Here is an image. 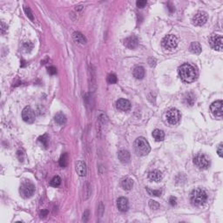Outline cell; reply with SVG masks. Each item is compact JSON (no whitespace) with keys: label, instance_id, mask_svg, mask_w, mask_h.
Segmentation results:
<instances>
[{"label":"cell","instance_id":"1","mask_svg":"<svg viewBox=\"0 0 223 223\" xmlns=\"http://www.w3.org/2000/svg\"><path fill=\"white\" fill-rule=\"evenodd\" d=\"M179 75L183 81L187 83L194 82L197 78V71L190 64H184L179 67Z\"/></svg>","mask_w":223,"mask_h":223},{"label":"cell","instance_id":"2","mask_svg":"<svg viewBox=\"0 0 223 223\" xmlns=\"http://www.w3.org/2000/svg\"><path fill=\"white\" fill-rule=\"evenodd\" d=\"M207 200V195L205 190H203L202 188H195L194 190H193L191 194V201L193 205L200 207L205 204Z\"/></svg>","mask_w":223,"mask_h":223},{"label":"cell","instance_id":"3","mask_svg":"<svg viewBox=\"0 0 223 223\" xmlns=\"http://www.w3.org/2000/svg\"><path fill=\"white\" fill-rule=\"evenodd\" d=\"M134 150L138 155L145 156L150 153L151 148H150L149 143L147 142V140L143 137H140V138L136 139L134 142Z\"/></svg>","mask_w":223,"mask_h":223},{"label":"cell","instance_id":"4","mask_svg":"<svg viewBox=\"0 0 223 223\" xmlns=\"http://www.w3.org/2000/svg\"><path fill=\"white\" fill-rule=\"evenodd\" d=\"M35 192V186L30 181H25L20 186V194L24 198H30L31 197Z\"/></svg>","mask_w":223,"mask_h":223},{"label":"cell","instance_id":"5","mask_svg":"<svg viewBox=\"0 0 223 223\" xmlns=\"http://www.w3.org/2000/svg\"><path fill=\"white\" fill-rule=\"evenodd\" d=\"M162 46L165 48L166 50L168 51H172L174 50L178 46V38L174 35H166L164 37V38L162 39Z\"/></svg>","mask_w":223,"mask_h":223},{"label":"cell","instance_id":"6","mask_svg":"<svg viewBox=\"0 0 223 223\" xmlns=\"http://www.w3.org/2000/svg\"><path fill=\"white\" fill-rule=\"evenodd\" d=\"M166 120L168 123L171 125H175L181 119V113L175 108H171L166 112Z\"/></svg>","mask_w":223,"mask_h":223},{"label":"cell","instance_id":"7","mask_svg":"<svg viewBox=\"0 0 223 223\" xmlns=\"http://www.w3.org/2000/svg\"><path fill=\"white\" fill-rule=\"evenodd\" d=\"M194 165L200 169H207L209 166V160L203 154H198L194 159Z\"/></svg>","mask_w":223,"mask_h":223},{"label":"cell","instance_id":"8","mask_svg":"<svg viewBox=\"0 0 223 223\" xmlns=\"http://www.w3.org/2000/svg\"><path fill=\"white\" fill-rule=\"evenodd\" d=\"M22 119L26 123H33L35 120V112L30 106H26L22 111Z\"/></svg>","mask_w":223,"mask_h":223},{"label":"cell","instance_id":"9","mask_svg":"<svg viewBox=\"0 0 223 223\" xmlns=\"http://www.w3.org/2000/svg\"><path fill=\"white\" fill-rule=\"evenodd\" d=\"M222 43L223 38L221 35L214 34L210 38V45L216 51H220V52L222 51Z\"/></svg>","mask_w":223,"mask_h":223},{"label":"cell","instance_id":"10","mask_svg":"<svg viewBox=\"0 0 223 223\" xmlns=\"http://www.w3.org/2000/svg\"><path fill=\"white\" fill-rule=\"evenodd\" d=\"M212 113L216 117H222L223 115V102L222 100H217L214 102L210 106Z\"/></svg>","mask_w":223,"mask_h":223},{"label":"cell","instance_id":"11","mask_svg":"<svg viewBox=\"0 0 223 223\" xmlns=\"http://www.w3.org/2000/svg\"><path fill=\"white\" fill-rule=\"evenodd\" d=\"M207 13L204 12H199L194 15L192 19V22L196 26H201L207 22Z\"/></svg>","mask_w":223,"mask_h":223},{"label":"cell","instance_id":"12","mask_svg":"<svg viewBox=\"0 0 223 223\" xmlns=\"http://www.w3.org/2000/svg\"><path fill=\"white\" fill-rule=\"evenodd\" d=\"M124 45H125V46H126L128 49H135L136 47L139 46V40L137 38V37L131 36V37L126 38L124 40Z\"/></svg>","mask_w":223,"mask_h":223},{"label":"cell","instance_id":"13","mask_svg":"<svg viewBox=\"0 0 223 223\" xmlns=\"http://www.w3.org/2000/svg\"><path fill=\"white\" fill-rule=\"evenodd\" d=\"M118 209L121 212H126L129 208V202L128 200L125 197H120L117 200Z\"/></svg>","mask_w":223,"mask_h":223},{"label":"cell","instance_id":"14","mask_svg":"<svg viewBox=\"0 0 223 223\" xmlns=\"http://www.w3.org/2000/svg\"><path fill=\"white\" fill-rule=\"evenodd\" d=\"M116 107H117V109L120 110V111H128L131 108V103L127 100L119 99L116 102Z\"/></svg>","mask_w":223,"mask_h":223},{"label":"cell","instance_id":"15","mask_svg":"<svg viewBox=\"0 0 223 223\" xmlns=\"http://www.w3.org/2000/svg\"><path fill=\"white\" fill-rule=\"evenodd\" d=\"M76 172L79 176H86L87 173L86 165L82 160H79L76 164Z\"/></svg>","mask_w":223,"mask_h":223},{"label":"cell","instance_id":"16","mask_svg":"<svg viewBox=\"0 0 223 223\" xmlns=\"http://www.w3.org/2000/svg\"><path fill=\"white\" fill-rule=\"evenodd\" d=\"M118 158H119V161L121 163L126 164V163H128L130 161L131 156H130V153L128 151H126V150H121V151H119V153H118Z\"/></svg>","mask_w":223,"mask_h":223},{"label":"cell","instance_id":"17","mask_svg":"<svg viewBox=\"0 0 223 223\" xmlns=\"http://www.w3.org/2000/svg\"><path fill=\"white\" fill-rule=\"evenodd\" d=\"M72 38H73L74 41L77 42L78 44H80V45H86V38L83 35L82 33H80L79 31H74L72 33Z\"/></svg>","mask_w":223,"mask_h":223},{"label":"cell","instance_id":"18","mask_svg":"<svg viewBox=\"0 0 223 223\" xmlns=\"http://www.w3.org/2000/svg\"><path fill=\"white\" fill-rule=\"evenodd\" d=\"M148 177L151 181L155 182H159L160 181L162 180V174L161 172L159 170H153L151 171L148 174Z\"/></svg>","mask_w":223,"mask_h":223},{"label":"cell","instance_id":"19","mask_svg":"<svg viewBox=\"0 0 223 223\" xmlns=\"http://www.w3.org/2000/svg\"><path fill=\"white\" fill-rule=\"evenodd\" d=\"M133 76L137 79H141L145 76V69L142 66H136L133 70Z\"/></svg>","mask_w":223,"mask_h":223},{"label":"cell","instance_id":"20","mask_svg":"<svg viewBox=\"0 0 223 223\" xmlns=\"http://www.w3.org/2000/svg\"><path fill=\"white\" fill-rule=\"evenodd\" d=\"M121 186L125 190H131L133 187V181L130 178H126L121 181Z\"/></svg>","mask_w":223,"mask_h":223},{"label":"cell","instance_id":"21","mask_svg":"<svg viewBox=\"0 0 223 223\" xmlns=\"http://www.w3.org/2000/svg\"><path fill=\"white\" fill-rule=\"evenodd\" d=\"M195 96H194V94L191 93H187L186 94V96L184 97V102H185V104H187L188 106H194V102H195Z\"/></svg>","mask_w":223,"mask_h":223},{"label":"cell","instance_id":"22","mask_svg":"<svg viewBox=\"0 0 223 223\" xmlns=\"http://www.w3.org/2000/svg\"><path fill=\"white\" fill-rule=\"evenodd\" d=\"M153 137L156 141H162L165 138L164 132L159 129H155L153 132Z\"/></svg>","mask_w":223,"mask_h":223},{"label":"cell","instance_id":"23","mask_svg":"<svg viewBox=\"0 0 223 223\" xmlns=\"http://www.w3.org/2000/svg\"><path fill=\"white\" fill-rule=\"evenodd\" d=\"M190 51L194 54H200L201 53V46H200V43L193 42L190 46Z\"/></svg>","mask_w":223,"mask_h":223},{"label":"cell","instance_id":"24","mask_svg":"<svg viewBox=\"0 0 223 223\" xmlns=\"http://www.w3.org/2000/svg\"><path fill=\"white\" fill-rule=\"evenodd\" d=\"M55 121L59 124V125H60V126H63V125H65L66 123V117L65 116V114H63L61 112L58 113L55 116Z\"/></svg>","mask_w":223,"mask_h":223},{"label":"cell","instance_id":"25","mask_svg":"<svg viewBox=\"0 0 223 223\" xmlns=\"http://www.w3.org/2000/svg\"><path fill=\"white\" fill-rule=\"evenodd\" d=\"M68 164V154L66 153H63L59 159V166L61 167H65Z\"/></svg>","mask_w":223,"mask_h":223},{"label":"cell","instance_id":"26","mask_svg":"<svg viewBox=\"0 0 223 223\" xmlns=\"http://www.w3.org/2000/svg\"><path fill=\"white\" fill-rule=\"evenodd\" d=\"M60 184H61V179L59 176H55L53 178V180L50 182V185L53 188H58Z\"/></svg>","mask_w":223,"mask_h":223},{"label":"cell","instance_id":"27","mask_svg":"<svg viewBox=\"0 0 223 223\" xmlns=\"http://www.w3.org/2000/svg\"><path fill=\"white\" fill-rule=\"evenodd\" d=\"M147 193L150 194V195H152V196H156V197L160 196L161 194H162V190H160V189H159V190H153V189H151V188H147Z\"/></svg>","mask_w":223,"mask_h":223},{"label":"cell","instance_id":"28","mask_svg":"<svg viewBox=\"0 0 223 223\" xmlns=\"http://www.w3.org/2000/svg\"><path fill=\"white\" fill-rule=\"evenodd\" d=\"M91 193H92L91 187H90V184L87 182L86 184V187H85V200L88 199L89 197H90V195H91Z\"/></svg>","mask_w":223,"mask_h":223},{"label":"cell","instance_id":"29","mask_svg":"<svg viewBox=\"0 0 223 223\" xmlns=\"http://www.w3.org/2000/svg\"><path fill=\"white\" fill-rule=\"evenodd\" d=\"M149 207L153 210H158L159 208V204L157 201L151 200H149Z\"/></svg>","mask_w":223,"mask_h":223},{"label":"cell","instance_id":"30","mask_svg":"<svg viewBox=\"0 0 223 223\" xmlns=\"http://www.w3.org/2000/svg\"><path fill=\"white\" fill-rule=\"evenodd\" d=\"M117 77L115 74H109L107 76V82L109 84H115L117 82Z\"/></svg>","mask_w":223,"mask_h":223},{"label":"cell","instance_id":"31","mask_svg":"<svg viewBox=\"0 0 223 223\" xmlns=\"http://www.w3.org/2000/svg\"><path fill=\"white\" fill-rule=\"evenodd\" d=\"M24 12H25V14H26V16H27V17H28V18L31 19V20H34V17H33V14H32V12H31V9H30L29 7H27V6H24Z\"/></svg>","mask_w":223,"mask_h":223},{"label":"cell","instance_id":"32","mask_svg":"<svg viewBox=\"0 0 223 223\" xmlns=\"http://www.w3.org/2000/svg\"><path fill=\"white\" fill-rule=\"evenodd\" d=\"M39 141L41 142L42 144L45 146V147H47V143H48V136H47V134H44L43 136H41V137H39Z\"/></svg>","mask_w":223,"mask_h":223},{"label":"cell","instance_id":"33","mask_svg":"<svg viewBox=\"0 0 223 223\" xmlns=\"http://www.w3.org/2000/svg\"><path fill=\"white\" fill-rule=\"evenodd\" d=\"M107 119H108V118H107V116H106L105 113H100V116H99V119H100V121H101V122H102L103 124H105L107 122V120H108Z\"/></svg>","mask_w":223,"mask_h":223},{"label":"cell","instance_id":"34","mask_svg":"<svg viewBox=\"0 0 223 223\" xmlns=\"http://www.w3.org/2000/svg\"><path fill=\"white\" fill-rule=\"evenodd\" d=\"M147 2L146 0H138L137 2H136V5L137 6L139 7V8H143V7H145V5H147Z\"/></svg>","mask_w":223,"mask_h":223},{"label":"cell","instance_id":"35","mask_svg":"<svg viewBox=\"0 0 223 223\" xmlns=\"http://www.w3.org/2000/svg\"><path fill=\"white\" fill-rule=\"evenodd\" d=\"M48 73L51 74V75L56 74V73H57V69H56V67H54V66H50V67L48 68Z\"/></svg>","mask_w":223,"mask_h":223},{"label":"cell","instance_id":"36","mask_svg":"<svg viewBox=\"0 0 223 223\" xmlns=\"http://www.w3.org/2000/svg\"><path fill=\"white\" fill-rule=\"evenodd\" d=\"M222 146H223V144L222 143H221L217 148V153H218V154H219V156H220V157H222L223 156V147Z\"/></svg>","mask_w":223,"mask_h":223},{"label":"cell","instance_id":"37","mask_svg":"<svg viewBox=\"0 0 223 223\" xmlns=\"http://www.w3.org/2000/svg\"><path fill=\"white\" fill-rule=\"evenodd\" d=\"M32 44L31 43V42H27V43H25L24 45V49H26V52H30L31 51V49L32 48Z\"/></svg>","mask_w":223,"mask_h":223},{"label":"cell","instance_id":"38","mask_svg":"<svg viewBox=\"0 0 223 223\" xmlns=\"http://www.w3.org/2000/svg\"><path fill=\"white\" fill-rule=\"evenodd\" d=\"M17 155H18V159H19L20 161H23L24 157V154L23 151H20V150L18 151V152H17Z\"/></svg>","mask_w":223,"mask_h":223},{"label":"cell","instance_id":"39","mask_svg":"<svg viewBox=\"0 0 223 223\" xmlns=\"http://www.w3.org/2000/svg\"><path fill=\"white\" fill-rule=\"evenodd\" d=\"M169 203H170L171 206H175L177 204V200L175 197H174V196H172L170 197V199H169Z\"/></svg>","mask_w":223,"mask_h":223},{"label":"cell","instance_id":"40","mask_svg":"<svg viewBox=\"0 0 223 223\" xmlns=\"http://www.w3.org/2000/svg\"><path fill=\"white\" fill-rule=\"evenodd\" d=\"M88 218H89V211H86L84 213V214H83V221H87Z\"/></svg>","mask_w":223,"mask_h":223},{"label":"cell","instance_id":"41","mask_svg":"<svg viewBox=\"0 0 223 223\" xmlns=\"http://www.w3.org/2000/svg\"><path fill=\"white\" fill-rule=\"evenodd\" d=\"M99 208H100V216H102V215H103V212H104V208H105V207H104V205H103V203H102V202H100Z\"/></svg>","mask_w":223,"mask_h":223},{"label":"cell","instance_id":"42","mask_svg":"<svg viewBox=\"0 0 223 223\" xmlns=\"http://www.w3.org/2000/svg\"><path fill=\"white\" fill-rule=\"evenodd\" d=\"M6 28H7V26H6L5 24V23L2 21V22H1V32H2V33H4V32H5V31L6 30Z\"/></svg>","mask_w":223,"mask_h":223},{"label":"cell","instance_id":"43","mask_svg":"<svg viewBox=\"0 0 223 223\" xmlns=\"http://www.w3.org/2000/svg\"><path fill=\"white\" fill-rule=\"evenodd\" d=\"M47 214H48V210H47V209H44V210H42L41 213H40L41 217H46Z\"/></svg>","mask_w":223,"mask_h":223},{"label":"cell","instance_id":"44","mask_svg":"<svg viewBox=\"0 0 223 223\" xmlns=\"http://www.w3.org/2000/svg\"><path fill=\"white\" fill-rule=\"evenodd\" d=\"M82 9H83V6L82 5L77 6V7H76V11H80V10H82Z\"/></svg>","mask_w":223,"mask_h":223}]
</instances>
